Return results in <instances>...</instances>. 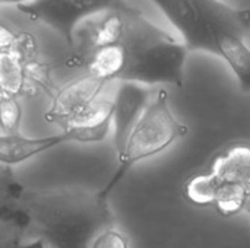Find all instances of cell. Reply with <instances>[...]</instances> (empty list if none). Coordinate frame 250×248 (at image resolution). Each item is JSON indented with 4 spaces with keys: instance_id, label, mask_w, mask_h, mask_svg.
I'll return each mask as SVG.
<instances>
[{
    "instance_id": "cell-1",
    "label": "cell",
    "mask_w": 250,
    "mask_h": 248,
    "mask_svg": "<svg viewBox=\"0 0 250 248\" xmlns=\"http://www.w3.org/2000/svg\"><path fill=\"white\" fill-rule=\"evenodd\" d=\"M28 213L37 240L48 248H91L97 235L114 228L108 199L100 191L37 194L29 200Z\"/></svg>"
},
{
    "instance_id": "cell-2",
    "label": "cell",
    "mask_w": 250,
    "mask_h": 248,
    "mask_svg": "<svg viewBox=\"0 0 250 248\" xmlns=\"http://www.w3.org/2000/svg\"><path fill=\"white\" fill-rule=\"evenodd\" d=\"M123 41L127 48V63L119 82L183 86L189 54L183 41H177L139 13L133 18Z\"/></svg>"
},
{
    "instance_id": "cell-3",
    "label": "cell",
    "mask_w": 250,
    "mask_h": 248,
    "mask_svg": "<svg viewBox=\"0 0 250 248\" xmlns=\"http://www.w3.org/2000/svg\"><path fill=\"white\" fill-rule=\"evenodd\" d=\"M182 35L190 51L217 56L224 34L245 37L250 31V9L233 7L221 0H151Z\"/></svg>"
},
{
    "instance_id": "cell-4",
    "label": "cell",
    "mask_w": 250,
    "mask_h": 248,
    "mask_svg": "<svg viewBox=\"0 0 250 248\" xmlns=\"http://www.w3.org/2000/svg\"><path fill=\"white\" fill-rule=\"evenodd\" d=\"M185 191L192 203L214 206L224 216L245 210L250 199V149L234 148L221 153L211 172L189 180Z\"/></svg>"
},
{
    "instance_id": "cell-5",
    "label": "cell",
    "mask_w": 250,
    "mask_h": 248,
    "mask_svg": "<svg viewBox=\"0 0 250 248\" xmlns=\"http://www.w3.org/2000/svg\"><path fill=\"white\" fill-rule=\"evenodd\" d=\"M188 132V126L174 117L170 108L167 91H157L132 130L125 152L119 156V167L114 175L108 184L100 190V193L108 199L113 189L125 178L133 165L163 152L177 139L185 137Z\"/></svg>"
},
{
    "instance_id": "cell-6",
    "label": "cell",
    "mask_w": 250,
    "mask_h": 248,
    "mask_svg": "<svg viewBox=\"0 0 250 248\" xmlns=\"http://www.w3.org/2000/svg\"><path fill=\"white\" fill-rule=\"evenodd\" d=\"M127 7L125 0H34L16 6L32 22H41L57 31L69 47H73L75 31L83 20L107 10Z\"/></svg>"
},
{
    "instance_id": "cell-7",
    "label": "cell",
    "mask_w": 250,
    "mask_h": 248,
    "mask_svg": "<svg viewBox=\"0 0 250 248\" xmlns=\"http://www.w3.org/2000/svg\"><path fill=\"white\" fill-rule=\"evenodd\" d=\"M152 95L154 94L144 85L133 82H116L113 96V130L117 156L125 152L129 136Z\"/></svg>"
},
{
    "instance_id": "cell-8",
    "label": "cell",
    "mask_w": 250,
    "mask_h": 248,
    "mask_svg": "<svg viewBox=\"0 0 250 248\" xmlns=\"http://www.w3.org/2000/svg\"><path fill=\"white\" fill-rule=\"evenodd\" d=\"M114 88L116 82H111L85 111L60 127L69 142L94 143L105 139L113 124Z\"/></svg>"
},
{
    "instance_id": "cell-9",
    "label": "cell",
    "mask_w": 250,
    "mask_h": 248,
    "mask_svg": "<svg viewBox=\"0 0 250 248\" xmlns=\"http://www.w3.org/2000/svg\"><path fill=\"white\" fill-rule=\"evenodd\" d=\"M91 75H85L63 86L53 99L45 117L48 121L62 127L82 111H85L110 85Z\"/></svg>"
},
{
    "instance_id": "cell-10",
    "label": "cell",
    "mask_w": 250,
    "mask_h": 248,
    "mask_svg": "<svg viewBox=\"0 0 250 248\" xmlns=\"http://www.w3.org/2000/svg\"><path fill=\"white\" fill-rule=\"evenodd\" d=\"M66 142H69V139L64 133L42 136V137H28L21 133H15V134L1 133L0 164L16 165Z\"/></svg>"
},
{
    "instance_id": "cell-11",
    "label": "cell",
    "mask_w": 250,
    "mask_h": 248,
    "mask_svg": "<svg viewBox=\"0 0 250 248\" xmlns=\"http://www.w3.org/2000/svg\"><path fill=\"white\" fill-rule=\"evenodd\" d=\"M127 63V48L125 41L94 50L86 60L88 75L104 82H119Z\"/></svg>"
},
{
    "instance_id": "cell-12",
    "label": "cell",
    "mask_w": 250,
    "mask_h": 248,
    "mask_svg": "<svg viewBox=\"0 0 250 248\" xmlns=\"http://www.w3.org/2000/svg\"><path fill=\"white\" fill-rule=\"evenodd\" d=\"M217 56L230 66L242 91L250 92V48L245 42V37L236 34L221 35Z\"/></svg>"
},
{
    "instance_id": "cell-13",
    "label": "cell",
    "mask_w": 250,
    "mask_h": 248,
    "mask_svg": "<svg viewBox=\"0 0 250 248\" xmlns=\"http://www.w3.org/2000/svg\"><path fill=\"white\" fill-rule=\"evenodd\" d=\"M26 88L25 64L12 51L0 53V89L21 95Z\"/></svg>"
},
{
    "instance_id": "cell-14",
    "label": "cell",
    "mask_w": 250,
    "mask_h": 248,
    "mask_svg": "<svg viewBox=\"0 0 250 248\" xmlns=\"http://www.w3.org/2000/svg\"><path fill=\"white\" fill-rule=\"evenodd\" d=\"M22 107L19 96L0 89V129L4 134L19 133Z\"/></svg>"
},
{
    "instance_id": "cell-15",
    "label": "cell",
    "mask_w": 250,
    "mask_h": 248,
    "mask_svg": "<svg viewBox=\"0 0 250 248\" xmlns=\"http://www.w3.org/2000/svg\"><path fill=\"white\" fill-rule=\"evenodd\" d=\"M12 53L16 54L23 61V64L37 60V54H38V39H37V37L29 31L16 32V38H15Z\"/></svg>"
},
{
    "instance_id": "cell-16",
    "label": "cell",
    "mask_w": 250,
    "mask_h": 248,
    "mask_svg": "<svg viewBox=\"0 0 250 248\" xmlns=\"http://www.w3.org/2000/svg\"><path fill=\"white\" fill-rule=\"evenodd\" d=\"M91 248H129V240L125 234L114 228L103 231L92 241Z\"/></svg>"
},
{
    "instance_id": "cell-17",
    "label": "cell",
    "mask_w": 250,
    "mask_h": 248,
    "mask_svg": "<svg viewBox=\"0 0 250 248\" xmlns=\"http://www.w3.org/2000/svg\"><path fill=\"white\" fill-rule=\"evenodd\" d=\"M16 32L3 20H0V53L12 51L15 44Z\"/></svg>"
},
{
    "instance_id": "cell-18",
    "label": "cell",
    "mask_w": 250,
    "mask_h": 248,
    "mask_svg": "<svg viewBox=\"0 0 250 248\" xmlns=\"http://www.w3.org/2000/svg\"><path fill=\"white\" fill-rule=\"evenodd\" d=\"M15 248H45V246L42 244V241H40V240H34V241H31V243L16 246Z\"/></svg>"
},
{
    "instance_id": "cell-19",
    "label": "cell",
    "mask_w": 250,
    "mask_h": 248,
    "mask_svg": "<svg viewBox=\"0 0 250 248\" xmlns=\"http://www.w3.org/2000/svg\"><path fill=\"white\" fill-rule=\"evenodd\" d=\"M29 1H34V0H0V4H15V6H19V4H25V3H29Z\"/></svg>"
},
{
    "instance_id": "cell-20",
    "label": "cell",
    "mask_w": 250,
    "mask_h": 248,
    "mask_svg": "<svg viewBox=\"0 0 250 248\" xmlns=\"http://www.w3.org/2000/svg\"><path fill=\"white\" fill-rule=\"evenodd\" d=\"M245 210H246V212H248V213L250 215V199L248 200V203H246V208H245Z\"/></svg>"
}]
</instances>
